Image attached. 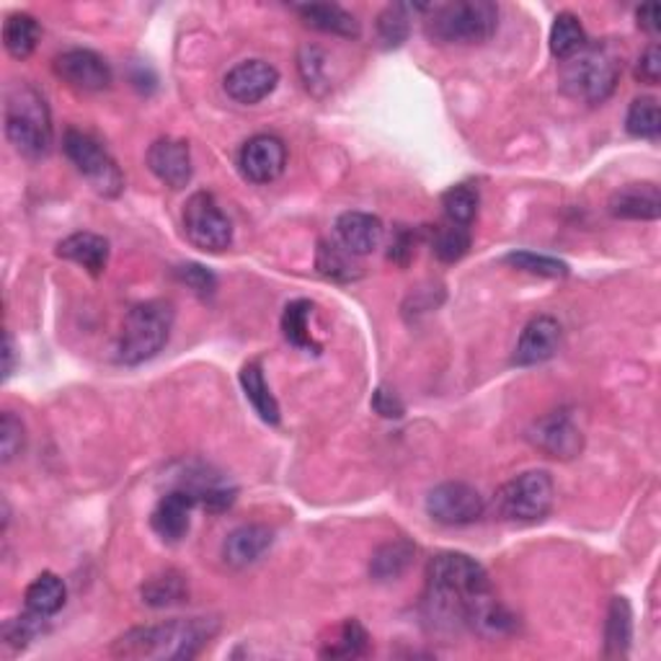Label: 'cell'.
I'll use <instances>...</instances> for the list:
<instances>
[{"label":"cell","mask_w":661,"mask_h":661,"mask_svg":"<svg viewBox=\"0 0 661 661\" xmlns=\"http://www.w3.org/2000/svg\"><path fill=\"white\" fill-rule=\"evenodd\" d=\"M220 630L217 617H173L168 623L130 628L111 644L117 659L176 661L194 659Z\"/></svg>","instance_id":"7a4b0ae2"},{"label":"cell","mask_w":661,"mask_h":661,"mask_svg":"<svg viewBox=\"0 0 661 661\" xmlns=\"http://www.w3.org/2000/svg\"><path fill=\"white\" fill-rule=\"evenodd\" d=\"M411 5L396 3L388 5L383 13L377 16V39L385 49H396L409 39L411 32V16H409Z\"/></svg>","instance_id":"e575fe53"},{"label":"cell","mask_w":661,"mask_h":661,"mask_svg":"<svg viewBox=\"0 0 661 661\" xmlns=\"http://www.w3.org/2000/svg\"><path fill=\"white\" fill-rule=\"evenodd\" d=\"M483 512H486V502L481 491L462 481L440 483L426 496V515L447 527L473 525L483 517Z\"/></svg>","instance_id":"30bf717a"},{"label":"cell","mask_w":661,"mask_h":661,"mask_svg":"<svg viewBox=\"0 0 661 661\" xmlns=\"http://www.w3.org/2000/svg\"><path fill=\"white\" fill-rule=\"evenodd\" d=\"M336 236H339V243L351 256H368V253L380 249L385 228L380 217L370 213H344L336 220Z\"/></svg>","instance_id":"d6986e66"},{"label":"cell","mask_w":661,"mask_h":661,"mask_svg":"<svg viewBox=\"0 0 661 661\" xmlns=\"http://www.w3.org/2000/svg\"><path fill=\"white\" fill-rule=\"evenodd\" d=\"M589 45L587 32H584L579 16L574 13H558L551 26V52L555 60L566 62L572 60L574 55H579L584 47Z\"/></svg>","instance_id":"83f0119b"},{"label":"cell","mask_w":661,"mask_h":661,"mask_svg":"<svg viewBox=\"0 0 661 661\" xmlns=\"http://www.w3.org/2000/svg\"><path fill=\"white\" fill-rule=\"evenodd\" d=\"M295 11H298L300 19L315 32L334 34V37H344V39H357L362 32L360 21H357L354 13H349L347 9H341V5L336 3H305L298 5Z\"/></svg>","instance_id":"7402d4cb"},{"label":"cell","mask_w":661,"mask_h":661,"mask_svg":"<svg viewBox=\"0 0 661 661\" xmlns=\"http://www.w3.org/2000/svg\"><path fill=\"white\" fill-rule=\"evenodd\" d=\"M24 600H26V610L34 615L49 617V615L60 613L62 604H65V600H68L65 581H62L60 576L52 572L39 574L37 579L26 587Z\"/></svg>","instance_id":"d4e9b609"},{"label":"cell","mask_w":661,"mask_h":661,"mask_svg":"<svg viewBox=\"0 0 661 661\" xmlns=\"http://www.w3.org/2000/svg\"><path fill=\"white\" fill-rule=\"evenodd\" d=\"M55 75L79 91H104L111 83L109 62L94 49H68L52 62Z\"/></svg>","instance_id":"4fadbf2b"},{"label":"cell","mask_w":661,"mask_h":661,"mask_svg":"<svg viewBox=\"0 0 661 661\" xmlns=\"http://www.w3.org/2000/svg\"><path fill=\"white\" fill-rule=\"evenodd\" d=\"M621 81V62L608 45H587L579 55L561 65V88L574 101L602 104L615 94Z\"/></svg>","instance_id":"8992f818"},{"label":"cell","mask_w":661,"mask_h":661,"mask_svg":"<svg viewBox=\"0 0 661 661\" xmlns=\"http://www.w3.org/2000/svg\"><path fill=\"white\" fill-rule=\"evenodd\" d=\"M238 380H241V388H243V396L249 398V404L253 406V411L262 417V421H266V424H279V419H283V413H279V404L277 398L272 396L269 385H266L264 380V372H262V364L259 362H245L241 375H238Z\"/></svg>","instance_id":"cb8c5ba5"},{"label":"cell","mask_w":661,"mask_h":661,"mask_svg":"<svg viewBox=\"0 0 661 661\" xmlns=\"http://www.w3.org/2000/svg\"><path fill=\"white\" fill-rule=\"evenodd\" d=\"M109 241L96 233H73L58 243V256L86 269L91 277H101L109 266Z\"/></svg>","instance_id":"44dd1931"},{"label":"cell","mask_w":661,"mask_h":661,"mask_svg":"<svg viewBox=\"0 0 661 661\" xmlns=\"http://www.w3.org/2000/svg\"><path fill=\"white\" fill-rule=\"evenodd\" d=\"M413 555H417V548L404 538L380 545L375 555H372V564H370L372 579L377 581L398 579V576L406 574V568L413 564Z\"/></svg>","instance_id":"484cf974"},{"label":"cell","mask_w":661,"mask_h":661,"mask_svg":"<svg viewBox=\"0 0 661 661\" xmlns=\"http://www.w3.org/2000/svg\"><path fill=\"white\" fill-rule=\"evenodd\" d=\"M432 251L442 264L460 262V259L470 251L468 228H462V225H453V223L442 225V228L434 230Z\"/></svg>","instance_id":"d590c367"},{"label":"cell","mask_w":661,"mask_h":661,"mask_svg":"<svg viewBox=\"0 0 661 661\" xmlns=\"http://www.w3.org/2000/svg\"><path fill=\"white\" fill-rule=\"evenodd\" d=\"M274 543V532L266 525H241L230 532L223 543L225 564L233 568H245L256 564Z\"/></svg>","instance_id":"ffe728a7"},{"label":"cell","mask_w":661,"mask_h":661,"mask_svg":"<svg viewBox=\"0 0 661 661\" xmlns=\"http://www.w3.org/2000/svg\"><path fill=\"white\" fill-rule=\"evenodd\" d=\"M426 37L440 45H483L498 29V5L491 0L426 5Z\"/></svg>","instance_id":"277c9868"},{"label":"cell","mask_w":661,"mask_h":661,"mask_svg":"<svg viewBox=\"0 0 661 661\" xmlns=\"http://www.w3.org/2000/svg\"><path fill=\"white\" fill-rule=\"evenodd\" d=\"M555 486L545 470H527L504 483L496 494V512L509 522H540L553 509Z\"/></svg>","instance_id":"52a82bcc"},{"label":"cell","mask_w":661,"mask_h":661,"mask_svg":"<svg viewBox=\"0 0 661 661\" xmlns=\"http://www.w3.org/2000/svg\"><path fill=\"white\" fill-rule=\"evenodd\" d=\"M321 68H323V55H321V49L308 47L305 52H302V58H300L302 79H305L308 88H313L315 83L321 81Z\"/></svg>","instance_id":"ee69618b"},{"label":"cell","mask_w":661,"mask_h":661,"mask_svg":"<svg viewBox=\"0 0 661 661\" xmlns=\"http://www.w3.org/2000/svg\"><path fill=\"white\" fill-rule=\"evenodd\" d=\"M478 205H481V194H478V187L473 184L449 187L442 194V209H445L447 223L462 225V228H468L476 220Z\"/></svg>","instance_id":"d6a6232c"},{"label":"cell","mask_w":661,"mask_h":661,"mask_svg":"<svg viewBox=\"0 0 661 661\" xmlns=\"http://www.w3.org/2000/svg\"><path fill=\"white\" fill-rule=\"evenodd\" d=\"M176 279H179V283H184L187 287H192V290L196 295H202V298H209V295L217 290V277L207 269V266H202V264L176 266Z\"/></svg>","instance_id":"ab89813d"},{"label":"cell","mask_w":661,"mask_h":661,"mask_svg":"<svg viewBox=\"0 0 661 661\" xmlns=\"http://www.w3.org/2000/svg\"><path fill=\"white\" fill-rule=\"evenodd\" d=\"M424 615L437 630L470 628L483 638H504L517 617L494 597L486 568L466 553H440L426 568Z\"/></svg>","instance_id":"6da1fadb"},{"label":"cell","mask_w":661,"mask_h":661,"mask_svg":"<svg viewBox=\"0 0 661 661\" xmlns=\"http://www.w3.org/2000/svg\"><path fill=\"white\" fill-rule=\"evenodd\" d=\"M3 124L5 137L16 147L19 156L37 160L45 158L52 147V115H49L47 98L32 83L19 81L5 91Z\"/></svg>","instance_id":"3957f363"},{"label":"cell","mask_w":661,"mask_h":661,"mask_svg":"<svg viewBox=\"0 0 661 661\" xmlns=\"http://www.w3.org/2000/svg\"><path fill=\"white\" fill-rule=\"evenodd\" d=\"M311 315H313V302L308 300L290 302L283 313V334L292 347L315 351V354H319L321 344H315L311 334Z\"/></svg>","instance_id":"4dcf8cb0"},{"label":"cell","mask_w":661,"mask_h":661,"mask_svg":"<svg viewBox=\"0 0 661 661\" xmlns=\"http://www.w3.org/2000/svg\"><path fill=\"white\" fill-rule=\"evenodd\" d=\"M413 251H417V236L406 228L396 230V236H393V241H390V253H388L390 262H396L398 266H409L413 259Z\"/></svg>","instance_id":"b9f144b4"},{"label":"cell","mask_w":661,"mask_h":661,"mask_svg":"<svg viewBox=\"0 0 661 661\" xmlns=\"http://www.w3.org/2000/svg\"><path fill=\"white\" fill-rule=\"evenodd\" d=\"M147 168L156 173L158 181H164L171 189H184L192 181V151L184 140L160 137L147 151Z\"/></svg>","instance_id":"9a60e30c"},{"label":"cell","mask_w":661,"mask_h":661,"mask_svg":"<svg viewBox=\"0 0 661 661\" xmlns=\"http://www.w3.org/2000/svg\"><path fill=\"white\" fill-rule=\"evenodd\" d=\"M184 233L196 249L207 253H220L233 243V225L209 192L189 196L184 207Z\"/></svg>","instance_id":"9c48e42d"},{"label":"cell","mask_w":661,"mask_h":661,"mask_svg":"<svg viewBox=\"0 0 661 661\" xmlns=\"http://www.w3.org/2000/svg\"><path fill=\"white\" fill-rule=\"evenodd\" d=\"M633 641V610L625 597H613L608 608V623H604V657L623 659L628 657Z\"/></svg>","instance_id":"603a6c76"},{"label":"cell","mask_w":661,"mask_h":661,"mask_svg":"<svg viewBox=\"0 0 661 661\" xmlns=\"http://www.w3.org/2000/svg\"><path fill=\"white\" fill-rule=\"evenodd\" d=\"M636 19H638V26H641L646 34H651V37H657V34L661 32V21H659L661 11L657 3L641 5V9L636 11Z\"/></svg>","instance_id":"f6af8a7d"},{"label":"cell","mask_w":661,"mask_h":661,"mask_svg":"<svg viewBox=\"0 0 661 661\" xmlns=\"http://www.w3.org/2000/svg\"><path fill=\"white\" fill-rule=\"evenodd\" d=\"M45 621L47 617L34 615L26 610L24 615L13 617V621L3 625V641L13 646V649H24L26 644L34 641V636H39L41 628H45Z\"/></svg>","instance_id":"f35d334b"},{"label":"cell","mask_w":661,"mask_h":661,"mask_svg":"<svg viewBox=\"0 0 661 661\" xmlns=\"http://www.w3.org/2000/svg\"><path fill=\"white\" fill-rule=\"evenodd\" d=\"M530 440L538 449H543L545 455L558 457V460H572L581 453L584 437L579 426L574 424L572 417L564 411L548 413L530 429Z\"/></svg>","instance_id":"5bb4252c"},{"label":"cell","mask_w":661,"mask_h":661,"mask_svg":"<svg viewBox=\"0 0 661 661\" xmlns=\"http://www.w3.org/2000/svg\"><path fill=\"white\" fill-rule=\"evenodd\" d=\"M561 347V323L551 315H538L527 323L515 349V364L519 368H536L553 360Z\"/></svg>","instance_id":"2e32d148"},{"label":"cell","mask_w":661,"mask_h":661,"mask_svg":"<svg viewBox=\"0 0 661 661\" xmlns=\"http://www.w3.org/2000/svg\"><path fill=\"white\" fill-rule=\"evenodd\" d=\"M196 506L194 496L187 489H171L166 496H160L151 515L153 532L164 543H179L187 538L189 525H192V509Z\"/></svg>","instance_id":"e0dca14e"},{"label":"cell","mask_w":661,"mask_h":661,"mask_svg":"<svg viewBox=\"0 0 661 661\" xmlns=\"http://www.w3.org/2000/svg\"><path fill=\"white\" fill-rule=\"evenodd\" d=\"M370 651V633L364 630V625L354 617H349L336 633V641H328L326 649L321 651V657L326 659H357L364 657Z\"/></svg>","instance_id":"1f68e13d"},{"label":"cell","mask_w":661,"mask_h":661,"mask_svg":"<svg viewBox=\"0 0 661 661\" xmlns=\"http://www.w3.org/2000/svg\"><path fill=\"white\" fill-rule=\"evenodd\" d=\"M372 409H375L380 417L385 419H400L404 417V404L396 393H390L388 388H377L375 396H372Z\"/></svg>","instance_id":"7bdbcfd3"},{"label":"cell","mask_w":661,"mask_h":661,"mask_svg":"<svg viewBox=\"0 0 661 661\" xmlns=\"http://www.w3.org/2000/svg\"><path fill=\"white\" fill-rule=\"evenodd\" d=\"M173 305L166 300H147L132 308L122 323L117 360L122 364H143L160 354L171 339Z\"/></svg>","instance_id":"5b68a950"},{"label":"cell","mask_w":661,"mask_h":661,"mask_svg":"<svg viewBox=\"0 0 661 661\" xmlns=\"http://www.w3.org/2000/svg\"><path fill=\"white\" fill-rule=\"evenodd\" d=\"M140 594H143V602L151 604V608H171V604L187 600L189 594L187 576L179 572L156 574L143 584Z\"/></svg>","instance_id":"f546056e"},{"label":"cell","mask_w":661,"mask_h":661,"mask_svg":"<svg viewBox=\"0 0 661 661\" xmlns=\"http://www.w3.org/2000/svg\"><path fill=\"white\" fill-rule=\"evenodd\" d=\"M238 166L251 184H272L287 166V145L277 135H253L238 153Z\"/></svg>","instance_id":"8fae6325"},{"label":"cell","mask_w":661,"mask_h":661,"mask_svg":"<svg viewBox=\"0 0 661 661\" xmlns=\"http://www.w3.org/2000/svg\"><path fill=\"white\" fill-rule=\"evenodd\" d=\"M62 151L70 164L79 168V173L88 181L91 189L101 196H119L124 192V176L119 171L117 160L94 135L83 130H68L62 137Z\"/></svg>","instance_id":"ba28073f"},{"label":"cell","mask_w":661,"mask_h":661,"mask_svg":"<svg viewBox=\"0 0 661 661\" xmlns=\"http://www.w3.org/2000/svg\"><path fill=\"white\" fill-rule=\"evenodd\" d=\"M625 130L638 140H659L661 135V111L653 96H641L630 104L625 117Z\"/></svg>","instance_id":"836d02e7"},{"label":"cell","mask_w":661,"mask_h":661,"mask_svg":"<svg viewBox=\"0 0 661 661\" xmlns=\"http://www.w3.org/2000/svg\"><path fill=\"white\" fill-rule=\"evenodd\" d=\"M506 264H512L519 272L527 274H538V277H566L568 274V264L561 262V259L545 256V253H536V251H512L504 256Z\"/></svg>","instance_id":"8d00e7d4"},{"label":"cell","mask_w":661,"mask_h":661,"mask_svg":"<svg viewBox=\"0 0 661 661\" xmlns=\"http://www.w3.org/2000/svg\"><path fill=\"white\" fill-rule=\"evenodd\" d=\"M24 442H26V432L21 419L13 411H5L0 417V460L3 466H9L11 460L24 453Z\"/></svg>","instance_id":"74e56055"},{"label":"cell","mask_w":661,"mask_h":661,"mask_svg":"<svg viewBox=\"0 0 661 661\" xmlns=\"http://www.w3.org/2000/svg\"><path fill=\"white\" fill-rule=\"evenodd\" d=\"M3 45L11 58H32L39 45V24L29 13H11L3 24Z\"/></svg>","instance_id":"4316f807"},{"label":"cell","mask_w":661,"mask_h":661,"mask_svg":"<svg viewBox=\"0 0 661 661\" xmlns=\"http://www.w3.org/2000/svg\"><path fill=\"white\" fill-rule=\"evenodd\" d=\"M636 79L641 83H649V86H657L661 81V52L659 45H649L646 52L638 58L636 65Z\"/></svg>","instance_id":"60d3db41"},{"label":"cell","mask_w":661,"mask_h":661,"mask_svg":"<svg viewBox=\"0 0 661 661\" xmlns=\"http://www.w3.org/2000/svg\"><path fill=\"white\" fill-rule=\"evenodd\" d=\"M223 83L225 94L233 98L236 104L253 107V104L264 101L266 96L274 94V88L279 83V73L277 68L264 60H243L228 70Z\"/></svg>","instance_id":"7c38bea8"},{"label":"cell","mask_w":661,"mask_h":661,"mask_svg":"<svg viewBox=\"0 0 661 661\" xmlns=\"http://www.w3.org/2000/svg\"><path fill=\"white\" fill-rule=\"evenodd\" d=\"M608 209L617 220H659L661 192L653 181L625 184L610 196Z\"/></svg>","instance_id":"ac0fdd59"},{"label":"cell","mask_w":661,"mask_h":661,"mask_svg":"<svg viewBox=\"0 0 661 661\" xmlns=\"http://www.w3.org/2000/svg\"><path fill=\"white\" fill-rule=\"evenodd\" d=\"M13 368H16V344H13L11 334H5V341H3V380H9L13 375Z\"/></svg>","instance_id":"bcb514c9"},{"label":"cell","mask_w":661,"mask_h":661,"mask_svg":"<svg viewBox=\"0 0 661 661\" xmlns=\"http://www.w3.org/2000/svg\"><path fill=\"white\" fill-rule=\"evenodd\" d=\"M315 269L326 279H334V283H354L362 274L360 266L354 264V256H351L341 243L334 241L319 243V251H315Z\"/></svg>","instance_id":"f1b7e54d"}]
</instances>
